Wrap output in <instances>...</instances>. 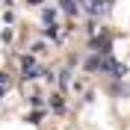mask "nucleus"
I'll use <instances>...</instances> for the list:
<instances>
[{"label": "nucleus", "mask_w": 130, "mask_h": 130, "mask_svg": "<svg viewBox=\"0 0 130 130\" xmlns=\"http://www.w3.org/2000/svg\"><path fill=\"white\" fill-rule=\"evenodd\" d=\"M0 98H3V89H0Z\"/></svg>", "instance_id": "7"}, {"label": "nucleus", "mask_w": 130, "mask_h": 130, "mask_svg": "<svg viewBox=\"0 0 130 130\" xmlns=\"http://www.w3.org/2000/svg\"><path fill=\"white\" fill-rule=\"evenodd\" d=\"M41 18H44V24H47V27H53V24H56V9H44V15H41Z\"/></svg>", "instance_id": "2"}, {"label": "nucleus", "mask_w": 130, "mask_h": 130, "mask_svg": "<svg viewBox=\"0 0 130 130\" xmlns=\"http://www.w3.org/2000/svg\"><path fill=\"white\" fill-rule=\"evenodd\" d=\"M86 9H89V12H104L101 0H86Z\"/></svg>", "instance_id": "3"}, {"label": "nucleus", "mask_w": 130, "mask_h": 130, "mask_svg": "<svg viewBox=\"0 0 130 130\" xmlns=\"http://www.w3.org/2000/svg\"><path fill=\"white\" fill-rule=\"evenodd\" d=\"M62 9H65V12H77V6H74V0H62Z\"/></svg>", "instance_id": "4"}, {"label": "nucleus", "mask_w": 130, "mask_h": 130, "mask_svg": "<svg viewBox=\"0 0 130 130\" xmlns=\"http://www.w3.org/2000/svg\"><path fill=\"white\" fill-rule=\"evenodd\" d=\"M30 3H41V0H30Z\"/></svg>", "instance_id": "6"}, {"label": "nucleus", "mask_w": 130, "mask_h": 130, "mask_svg": "<svg viewBox=\"0 0 130 130\" xmlns=\"http://www.w3.org/2000/svg\"><path fill=\"white\" fill-rule=\"evenodd\" d=\"M3 80H6V77H3V74H0V83H3Z\"/></svg>", "instance_id": "5"}, {"label": "nucleus", "mask_w": 130, "mask_h": 130, "mask_svg": "<svg viewBox=\"0 0 130 130\" xmlns=\"http://www.w3.org/2000/svg\"><path fill=\"white\" fill-rule=\"evenodd\" d=\"M21 71H24V77H41V71H39V65H36L32 56H24V59H21Z\"/></svg>", "instance_id": "1"}]
</instances>
